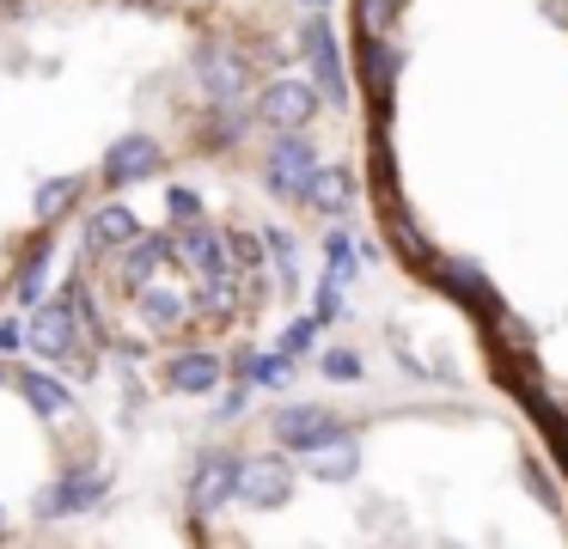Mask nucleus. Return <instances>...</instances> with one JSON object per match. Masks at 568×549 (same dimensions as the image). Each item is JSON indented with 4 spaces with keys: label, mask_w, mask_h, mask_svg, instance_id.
<instances>
[{
    "label": "nucleus",
    "mask_w": 568,
    "mask_h": 549,
    "mask_svg": "<svg viewBox=\"0 0 568 549\" xmlns=\"http://www.w3.org/2000/svg\"><path fill=\"white\" fill-rule=\"evenodd\" d=\"M312 171H318V153H312L306 129H275L270 159H263V183H270L282 202H300L306 183H312Z\"/></svg>",
    "instance_id": "1"
},
{
    "label": "nucleus",
    "mask_w": 568,
    "mask_h": 549,
    "mask_svg": "<svg viewBox=\"0 0 568 549\" xmlns=\"http://www.w3.org/2000/svg\"><path fill=\"white\" fill-rule=\"evenodd\" d=\"M287 495H294V464H287V451L239 458V500H245V507L275 512V507H287Z\"/></svg>",
    "instance_id": "2"
},
{
    "label": "nucleus",
    "mask_w": 568,
    "mask_h": 549,
    "mask_svg": "<svg viewBox=\"0 0 568 549\" xmlns=\"http://www.w3.org/2000/svg\"><path fill=\"white\" fill-rule=\"evenodd\" d=\"M300 55H306V68H312L318 98L348 104V73H343V55H336V37H331V19H324V12H312V19L300 24Z\"/></svg>",
    "instance_id": "3"
},
{
    "label": "nucleus",
    "mask_w": 568,
    "mask_h": 549,
    "mask_svg": "<svg viewBox=\"0 0 568 549\" xmlns=\"http://www.w3.org/2000/svg\"><path fill=\"white\" fill-rule=\"evenodd\" d=\"M270 427H275V446H282V451H318L324 439L348 434L343 415H336V409H318V403H287V409H275Z\"/></svg>",
    "instance_id": "4"
},
{
    "label": "nucleus",
    "mask_w": 568,
    "mask_h": 549,
    "mask_svg": "<svg viewBox=\"0 0 568 549\" xmlns=\"http://www.w3.org/2000/svg\"><path fill=\"white\" fill-rule=\"evenodd\" d=\"M318 116V85L312 80H270L257 92V122L263 129H306Z\"/></svg>",
    "instance_id": "5"
},
{
    "label": "nucleus",
    "mask_w": 568,
    "mask_h": 549,
    "mask_svg": "<svg viewBox=\"0 0 568 549\" xmlns=\"http://www.w3.org/2000/svg\"><path fill=\"white\" fill-rule=\"evenodd\" d=\"M104 488H111V470H104V464H80V470H68L62 482H50L38 495V519H68V512H87L92 500H104Z\"/></svg>",
    "instance_id": "6"
},
{
    "label": "nucleus",
    "mask_w": 568,
    "mask_h": 549,
    "mask_svg": "<svg viewBox=\"0 0 568 549\" xmlns=\"http://www.w3.org/2000/svg\"><path fill=\"white\" fill-rule=\"evenodd\" d=\"M172 256H178V263H184L196 281H209V275H239L233 256H226V232H214L209 220H190V226H178Z\"/></svg>",
    "instance_id": "7"
},
{
    "label": "nucleus",
    "mask_w": 568,
    "mask_h": 549,
    "mask_svg": "<svg viewBox=\"0 0 568 549\" xmlns=\"http://www.w3.org/2000/svg\"><path fill=\"white\" fill-rule=\"evenodd\" d=\"M226 500H239V458L233 451H209L190 476V512L214 519V512H226Z\"/></svg>",
    "instance_id": "8"
},
{
    "label": "nucleus",
    "mask_w": 568,
    "mask_h": 549,
    "mask_svg": "<svg viewBox=\"0 0 568 549\" xmlns=\"http://www.w3.org/2000/svg\"><path fill=\"white\" fill-rule=\"evenodd\" d=\"M196 80H202V92H209L214 104H233V98L251 85V68H245V55H239L233 43H202L196 49Z\"/></svg>",
    "instance_id": "9"
},
{
    "label": "nucleus",
    "mask_w": 568,
    "mask_h": 549,
    "mask_svg": "<svg viewBox=\"0 0 568 549\" xmlns=\"http://www.w3.org/2000/svg\"><path fill=\"white\" fill-rule=\"evenodd\" d=\"M160 165H165V146L153 141V134H116V141L104 146V177L111 183H141Z\"/></svg>",
    "instance_id": "10"
},
{
    "label": "nucleus",
    "mask_w": 568,
    "mask_h": 549,
    "mask_svg": "<svg viewBox=\"0 0 568 549\" xmlns=\"http://www.w3.org/2000/svg\"><path fill=\"white\" fill-rule=\"evenodd\" d=\"M74 305L68 299H50V305H38L31 312V324H26V342H31V354H43V360H68L74 354Z\"/></svg>",
    "instance_id": "11"
},
{
    "label": "nucleus",
    "mask_w": 568,
    "mask_h": 549,
    "mask_svg": "<svg viewBox=\"0 0 568 549\" xmlns=\"http://www.w3.org/2000/svg\"><path fill=\"white\" fill-rule=\"evenodd\" d=\"M434 281H440V287H453L458 299H470V305H483V312H501V293L489 287V275H483L477 263H465V256H440V263H434Z\"/></svg>",
    "instance_id": "12"
},
{
    "label": "nucleus",
    "mask_w": 568,
    "mask_h": 549,
    "mask_svg": "<svg viewBox=\"0 0 568 549\" xmlns=\"http://www.w3.org/2000/svg\"><path fill=\"white\" fill-rule=\"evenodd\" d=\"M165 263H172V238H141V232H135V238H129L123 268H116V281H123L129 293H141V287H148V281L160 275Z\"/></svg>",
    "instance_id": "13"
},
{
    "label": "nucleus",
    "mask_w": 568,
    "mask_h": 549,
    "mask_svg": "<svg viewBox=\"0 0 568 549\" xmlns=\"http://www.w3.org/2000/svg\"><path fill=\"white\" fill-rule=\"evenodd\" d=\"M300 202L318 207V214H348V202H355V177H348V165H318Z\"/></svg>",
    "instance_id": "14"
},
{
    "label": "nucleus",
    "mask_w": 568,
    "mask_h": 549,
    "mask_svg": "<svg viewBox=\"0 0 568 549\" xmlns=\"http://www.w3.org/2000/svg\"><path fill=\"white\" fill-rule=\"evenodd\" d=\"M221 373H226V366L214 360V354H202V348H196V354H178V360L165 366V385L184 390V397H209V390L221 385Z\"/></svg>",
    "instance_id": "15"
},
{
    "label": "nucleus",
    "mask_w": 568,
    "mask_h": 549,
    "mask_svg": "<svg viewBox=\"0 0 568 549\" xmlns=\"http://www.w3.org/2000/svg\"><path fill=\"white\" fill-rule=\"evenodd\" d=\"M19 397H26L31 415H43V421H68V415H74V390L55 385L50 373H19Z\"/></svg>",
    "instance_id": "16"
},
{
    "label": "nucleus",
    "mask_w": 568,
    "mask_h": 549,
    "mask_svg": "<svg viewBox=\"0 0 568 549\" xmlns=\"http://www.w3.org/2000/svg\"><path fill=\"white\" fill-rule=\"evenodd\" d=\"M135 317H141L148 329H178V324L190 317V299H184V293H172V287H153V281H148V287L135 293Z\"/></svg>",
    "instance_id": "17"
},
{
    "label": "nucleus",
    "mask_w": 568,
    "mask_h": 549,
    "mask_svg": "<svg viewBox=\"0 0 568 549\" xmlns=\"http://www.w3.org/2000/svg\"><path fill=\"white\" fill-rule=\"evenodd\" d=\"M306 458H312V476H318V482H348V476L361 470V446H355V434L324 439L318 451H306Z\"/></svg>",
    "instance_id": "18"
},
{
    "label": "nucleus",
    "mask_w": 568,
    "mask_h": 549,
    "mask_svg": "<svg viewBox=\"0 0 568 549\" xmlns=\"http://www.w3.org/2000/svg\"><path fill=\"white\" fill-rule=\"evenodd\" d=\"M190 312L209 317V324H233L239 317V275H209L196 287V299H190Z\"/></svg>",
    "instance_id": "19"
},
{
    "label": "nucleus",
    "mask_w": 568,
    "mask_h": 549,
    "mask_svg": "<svg viewBox=\"0 0 568 549\" xmlns=\"http://www.w3.org/2000/svg\"><path fill=\"white\" fill-rule=\"evenodd\" d=\"M135 214H129L123 202H111V207H99V214L87 220V238H92V251H123L129 238H135Z\"/></svg>",
    "instance_id": "20"
},
{
    "label": "nucleus",
    "mask_w": 568,
    "mask_h": 549,
    "mask_svg": "<svg viewBox=\"0 0 568 549\" xmlns=\"http://www.w3.org/2000/svg\"><path fill=\"white\" fill-rule=\"evenodd\" d=\"M397 43L392 37H367L361 43V68H367V85H373V98H392V80H397Z\"/></svg>",
    "instance_id": "21"
},
{
    "label": "nucleus",
    "mask_w": 568,
    "mask_h": 549,
    "mask_svg": "<svg viewBox=\"0 0 568 549\" xmlns=\"http://www.w3.org/2000/svg\"><path fill=\"white\" fill-rule=\"evenodd\" d=\"M239 378H245V385H287V378H294V354H239Z\"/></svg>",
    "instance_id": "22"
},
{
    "label": "nucleus",
    "mask_w": 568,
    "mask_h": 549,
    "mask_svg": "<svg viewBox=\"0 0 568 549\" xmlns=\"http://www.w3.org/2000/svg\"><path fill=\"white\" fill-rule=\"evenodd\" d=\"M74 202H80V177H50L38 195H31V214H38V220H62Z\"/></svg>",
    "instance_id": "23"
},
{
    "label": "nucleus",
    "mask_w": 568,
    "mask_h": 549,
    "mask_svg": "<svg viewBox=\"0 0 568 549\" xmlns=\"http://www.w3.org/2000/svg\"><path fill=\"white\" fill-rule=\"evenodd\" d=\"M226 256H233L239 275H257L263 268V238L257 232H226Z\"/></svg>",
    "instance_id": "24"
},
{
    "label": "nucleus",
    "mask_w": 568,
    "mask_h": 549,
    "mask_svg": "<svg viewBox=\"0 0 568 549\" xmlns=\"http://www.w3.org/2000/svg\"><path fill=\"white\" fill-rule=\"evenodd\" d=\"M324 251H331V268H324V275H331L336 287H348V281H355V244H348V232H331Z\"/></svg>",
    "instance_id": "25"
},
{
    "label": "nucleus",
    "mask_w": 568,
    "mask_h": 549,
    "mask_svg": "<svg viewBox=\"0 0 568 549\" xmlns=\"http://www.w3.org/2000/svg\"><path fill=\"white\" fill-rule=\"evenodd\" d=\"M318 373L336 378V385H355V378H361V354H355V348H324Z\"/></svg>",
    "instance_id": "26"
},
{
    "label": "nucleus",
    "mask_w": 568,
    "mask_h": 549,
    "mask_svg": "<svg viewBox=\"0 0 568 549\" xmlns=\"http://www.w3.org/2000/svg\"><path fill=\"white\" fill-rule=\"evenodd\" d=\"M312 342H318V312H312V317H294V324L282 329V354H306Z\"/></svg>",
    "instance_id": "27"
},
{
    "label": "nucleus",
    "mask_w": 568,
    "mask_h": 549,
    "mask_svg": "<svg viewBox=\"0 0 568 549\" xmlns=\"http://www.w3.org/2000/svg\"><path fill=\"white\" fill-rule=\"evenodd\" d=\"M165 214H172L178 226H190V220H202V195L196 190H165Z\"/></svg>",
    "instance_id": "28"
},
{
    "label": "nucleus",
    "mask_w": 568,
    "mask_h": 549,
    "mask_svg": "<svg viewBox=\"0 0 568 549\" xmlns=\"http://www.w3.org/2000/svg\"><path fill=\"white\" fill-rule=\"evenodd\" d=\"M312 312H318V324H336V317H343V287H336L331 275L318 281V299H312Z\"/></svg>",
    "instance_id": "29"
},
{
    "label": "nucleus",
    "mask_w": 568,
    "mask_h": 549,
    "mask_svg": "<svg viewBox=\"0 0 568 549\" xmlns=\"http://www.w3.org/2000/svg\"><path fill=\"white\" fill-rule=\"evenodd\" d=\"M19 342H26V324H13V317H7V324H0V354H13Z\"/></svg>",
    "instance_id": "30"
},
{
    "label": "nucleus",
    "mask_w": 568,
    "mask_h": 549,
    "mask_svg": "<svg viewBox=\"0 0 568 549\" xmlns=\"http://www.w3.org/2000/svg\"><path fill=\"white\" fill-rule=\"evenodd\" d=\"M300 7H312V12H324V7H331V0H300Z\"/></svg>",
    "instance_id": "31"
},
{
    "label": "nucleus",
    "mask_w": 568,
    "mask_h": 549,
    "mask_svg": "<svg viewBox=\"0 0 568 549\" xmlns=\"http://www.w3.org/2000/svg\"><path fill=\"white\" fill-rule=\"evenodd\" d=\"M0 537H7V507H0Z\"/></svg>",
    "instance_id": "32"
},
{
    "label": "nucleus",
    "mask_w": 568,
    "mask_h": 549,
    "mask_svg": "<svg viewBox=\"0 0 568 549\" xmlns=\"http://www.w3.org/2000/svg\"><path fill=\"white\" fill-rule=\"evenodd\" d=\"M0 385H7V366H0Z\"/></svg>",
    "instance_id": "33"
}]
</instances>
